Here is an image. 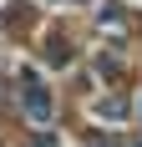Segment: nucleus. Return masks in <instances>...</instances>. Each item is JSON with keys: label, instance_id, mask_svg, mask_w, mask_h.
<instances>
[{"label": "nucleus", "instance_id": "1", "mask_svg": "<svg viewBox=\"0 0 142 147\" xmlns=\"http://www.w3.org/2000/svg\"><path fill=\"white\" fill-rule=\"evenodd\" d=\"M26 112H30V122H46V117H51V96L41 91L36 76H26Z\"/></svg>", "mask_w": 142, "mask_h": 147}, {"label": "nucleus", "instance_id": "3", "mask_svg": "<svg viewBox=\"0 0 142 147\" xmlns=\"http://www.w3.org/2000/svg\"><path fill=\"white\" fill-rule=\"evenodd\" d=\"M10 26H15V30L30 26V5H10Z\"/></svg>", "mask_w": 142, "mask_h": 147}, {"label": "nucleus", "instance_id": "2", "mask_svg": "<svg viewBox=\"0 0 142 147\" xmlns=\"http://www.w3.org/2000/svg\"><path fill=\"white\" fill-rule=\"evenodd\" d=\"M46 51H51V56H46V61H51V66H66V41H61V36H51V46H46Z\"/></svg>", "mask_w": 142, "mask_h": 147}]
</instances>
